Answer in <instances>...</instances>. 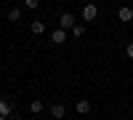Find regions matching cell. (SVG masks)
<instances>
[{"mask_svg": "<svg viewBox=\"0 0 133 120\" xmlns=\"http://www.w3.org/2000/svg\"><path fill=\"white\" fill-rule=\"evenodd\" d=\"M98 16V8L93 5V3H88V5H83V19L88 21V24H91V21Z\"/></svg>", "mask_w": 133, "mask_h": 120, "instance_id": "cell-1", "label": "cell"}, {"mask_svg": "<svg viewBox=\"0 0 133 120\" xmlns=\"http://www.w3.org/2000/svg\"><path fill=\"white\" fill-rule=\"evenodd\" d=\"M72 27H75V16H72V14H61V16H59V29H66V32H69Z\"/></svg>", "mask_w": 133, "mask_h": 120, "instance_id": "cell-2", "label": "cell"}, {"mask_svg": "<svg viewBox=\"0 0 133 120\" xmlns=\"http://www.w3.org/2000/svg\"><path fill=\"white\" fill-rule=\"evenodd\" d=\"M66 29H53L51 32V43H56V46H61V43H66Z\"/></svg>", "mask_w": 133, "mask_h": 120, "instance_id": "cell-3", "label": "cell"}, {"mask_svg": "<svg viewBox=\"0 0 133 120\" xmlns=\"http://www.w3.org/2000/svg\"><path fill=\"white\" fill-rule=\"evenodd\" d=\"M117 19H120V21H130V19H133V8H130V5H123V8L117 11Z\"/></svg>", "mask_w": 133, "mask_h": 120, "instance_id": "cell-4", "label": "cell"}, {"mask_svg": "<svg viewBox=\"0 0 133 120\" xmlns=\"http://www.w3.org/2000/svg\"><path fill=\"white\" fill-rule=\"evenodd\" d=\"M51 115L56 117V120H61V117L66 115V107H64V104H51Z\"/></svg>", "mask_w": 133, "mask_h": 120, "instance_id": "cell-5", "label": "cell"}, {"mask_svg": "<svg viewBox=\"0 0 133 120\" xmlns=\"http://www.w3.org/2000/svg\"><path fill=\"white\" fill-rule=\"evenodd\" d=\"M77 112H80V115H88V112H91V102H88V99H80V102H77Z\"/></svg>", "mask_w": 133, "mask_h": 120, "instance_id": "cell-6", "label": "cell"}, {"mask_svg": "<svg viewBox=\"0 0 133 120\" xmlns=\"http://www.w3.org/2000/svg\"><path fill=\"white\" fill-rule=\"evenodd\" d=\"M11 112H14V107H11V102H5V99H3V102H0V117H8Z\"/></svg>", "mask_w": 133, "mask_h": 120, "instance_id": "cell-7", "label": "cell"}, {"mask_svg": "<svg viewBox=\"0 0 133 120\" xmlns=\"http://www.w3.org/2000/svg\"><path fill=\"white\" fill-rule=\"evenodd\" d=\"M29 29H32V35H43V32H45V24H43V21H32Z\"/></svg>", "mask_w": 133, "mask_h": 120, "instance_id": "cell-8", "label": "cell"}, {"mask_svg": "<svg viewBox=\"0 0 133 120\" xmlns=\"http://www.w3.org/2000/svg\"><path fill=\"white\" fill-rule=\"evenodd\" d=\"M21 19V8H11L8 11V21H19Z\"/></svg>", "mask_w": 133, "mask_h": 120, "instance_id": "cell-9", "label": "cell"}, {"mask_svg": "<svg viewBox=\"0 0 133 120\" xmlns=\"http://www.w3.org/2000/svg\"><path fill=\"white\" fill-rule=\"evenodd\" d=\"M72 35H75V37H83V35H85V27H83V24H75V27H72Z\"/></svg>", "mask_w": 133, "mask_h": 120, "instance_id": "cell-10", "label": "cell"}, {"mask_svg": "<svg viewBox=\"0 0 133 120\" xmlns=\"http://www.w3.org/2000/svg\"><path fill=\"white\" fill-rule=\"evenodd\" d=\"M43 107H45V104H43V102H32V104H29V110L35 112V115H37V112H43Z\"/></svg>", "mask_w": 133, "mask_h": 120, "instance_id": "cell-11", "label": "cell"}, {"mask_svg": "<svg viewBox=\"0 0 133 120\" xmlns=\"http://www.w3.org/2000/svg\"><path fill=\"white\" fill-rule=\"evenodd\" d=\"M37 5H40V0H27V8H29V11H35Z\"/></svg>", "mask_w": 133, "mask_h": 120, "instance_id": "cell-12", "label": "cell"}, {"mask_svg": "<svg viewBox=\"0 0 133 120\" xmlns=\"http://www.w3.org/2000/svg\"><path fill=\"white\" fill-rule=\"evenodd\" d=\"M125 53H128V56L133 59V43H128V48H125Z\"/></svg>", "mask_w": 133, "mask_h": 120, "instance_id": "cell-13", "label": "cell"}, {"mask_svg": "<svg viewBox=\"0 0 133 120\" xmlns=\"http://www.w3.org/2000/svg\"><path fill=\"white\" fill-rule=\"evenodd\" d=\"M11 120H21V117H16V115H14V117H11Z\"/></svg>", "mask_w": 133, "mask_h": 120, "instance_id": "cell-14", "label": "cell"}, {"mask_svg": "<svg viewBox=\"0 0 133 120\" xmlns=\"http://www.w3.org/2000/svg\"><path fill=\"white\" fill-rule=\"evenodd\" d=\"M0 120H8V117H0Z\"/></svg>", "mask_w": 133, "mask_h": 120, "instance_id": "cell-15", "label": "cell"}]
</instances>
